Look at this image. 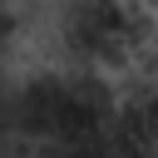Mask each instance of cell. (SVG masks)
Instances as JSON below:
<instances>
[{
  "instance_id": "obj_1",
  "label": "cell",
  "mask_w": 158,
  "mask_h": 158,
  "mask_svg": "<svg viewBox=\"0 0 158 158\" xmlns=\"http://www.w3.org/2000/svg\"><path fill=\"white\" fill-rule=\"evenodd\" d=\"M138 35L143 30L123 0H69L64 10V40L84 59H123Z\"/></svg>"
}]
</instances>
